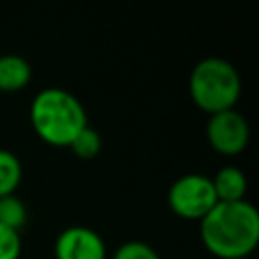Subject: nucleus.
I'll list each match as a JSON object with an SVG mask.
<instances>
[{"mask_svg":"<svg viewBox=\"0 0 259 259\" xmlns=\"http://www.w3.org/2000/svg\"><path fill=\"white\" fill-rule=\"evenodd\" d=\"M200 239L219 259H243L259 243V212L247 200L217 202L200 221Z\"/></svg>","mask_w":259,"mask_h":259,"instance_id":"nucleus-1","label":"nucleus"},{"mask_svg":"<svg viewBox=\"0 0 259 259\" xmlns=\"http://www.w3.org/2000/svg\"><path fill=\"white\" fill-rule=\"evenodd\" d=\"M30 123L42 142L55 148H65L87 127V113L73 93L49 87L38 91L32 99Z\"/></svg>","mask_w":259,"mask_h":259,"instance_id":"nucleus-2","label":"nucleus"},{"mask_svg":"<svg viewBox=\"0 0 259 259\" xmlns=\"http://www.w3.org/2000/svg\"><path fill=\"white\" fill-rule=\"evenodd\" d=\"M188 91L196 107L214 115L235 109L241 95V79L227 59L206 57L194 65L188 79Z\"/></svg>","mask_w":259,"mask_h":259,"instance_id":"nucleus-3","label":"nucleus"},{"mask_svg":"<svg viewBox=\"0 0 259 259\" xmlns=\"http://www.w3.org/2000/svg\"><path fill=\"white\" fill-rule=\"evenodd\" d=\"M217 202L212 182L204 174H184L168 190L170 210L186 221H202Z\"/></svg>","mask_w":259,"mask_h":259,"instance_id":"nucleus-4","label":"nucleus"},{"mask_svg":"<svg viewBox=\"0 0 259 259\" xmlns=\"http://www.w3.org/2000/svg\"><path fill=\"white\" fill-rule=\"evenodd\" d=\"M206 140L214 152L223 156H237L249 144V123L235 109L214 113L206 123Z\"/></svg>","mask_w":259,"mask_h":259,"instance_id":"nucleus-5","label":"nucleus"},{"mask_svg":"<svg viewBox=\"0 0 259 259\" xmlns=\"http://www.w3.org/2000/svg\"><path fill=\"white\" fill-rule=\"evenodd\" d=\"M103 239L89 227H69L55 241V259H105Z\"/></svg>","mask_w":259,"mask_h":259,"instance_id":"nucleus-6","label":"nucleus"},{"mask_svg":"<svg viewBox=\"0 0 259 259\" xmlns=\"http://www.w3.org/2000/svg\"><path fill=\"white\" fill-rule=\"evenodd\" d=\"M210 182H212V188H214L219 202L245 200L247 178H245L243 170H239L235 166H225L214 174V178H210Z\"/></svg>","mask_w":259,"mask_h":259,"instance_id":"nucleus-7","label":"nucleus"},{"mask_svg":"<svg viewBox=\"0 0 259 259\" xmlns=\"http://www.w3.org/2000/svg\"><path fill=\"white\" fill-rule=\"evenodd\" d=\"M30 65L18 55L0 57V91H20L30 83Z\"/></svg>","mask_w":259,"mask_h":259,"instance_id":"nucleus-8","label":"nucleus"},{"mask_svg":"<svg viewBox=\"0 0 259 259\" xmlns=\"http://www.w3.org/2000/svg\"><path fill=\"white\" fill-rule=\"evenodd\" d=\"M20 178H22L20 160L8 150H0V198L14 194V190L20 184Z\"/></svg>","mask_w":259,"mask_h":259,"instance_id":"nucleus-9","label":"nucleus"},{"mask_svg":"<svg viewBox=\"0 0 259 259\" xmlns=\"http://www.w3.org/2000/svg\"><path fill=\"white\" fill-rule=\"evenodd\" d=\"M0 225L16 233L26 225V206L18 196L8 194L0 198Z\"/></svg>","mask_w":259,"mask_h":259,"instance_id":"nucleus-10","label":"nucleus"},{"mask_svg":"<svg viewBox=\"0 0 259 259\" xmlns=\"http://www.w3.org/2000/svg\"><path fill=\"white\" fill-rule=\"evenodd\" d=\"M69 148L73 150L75 156L89 160V158H93V156L99 154V150H101V138H99V134L93 127L87 125L83 132L77 134V138L69 144Z\"/></svg>","mask_w":259,"mask_h":259,"instance_id":"nucleus-11","label":"nucleus"},{"mask_svg":"<svg viewBox=\"0 0 259 259\" xmlns=\"http://www.w3.org/2000/svg\"><path fill=\"white\" fill-rule=\"evenodd\" d=\"M113 259H160V255L144 241H127L117 247Z\"/></svg>","mask_w":259,"mask_h":259,"instance_id":"nucleus-12","label":"nucleus"},{"mask_svg":"<svg viewBox=\"0 0 259 259\" xmlns=\"http://www.w3.org/2000/svg\"><path fill=\"white\" fill-rule=\"evenodd\" d=\"M20 235L4 225H0V259H18L20 257Z\"/></svg>","mask_w":259,"mask_h":259,"instance_id":"nucleus-13","label":"nucleus"}]
</instances>
